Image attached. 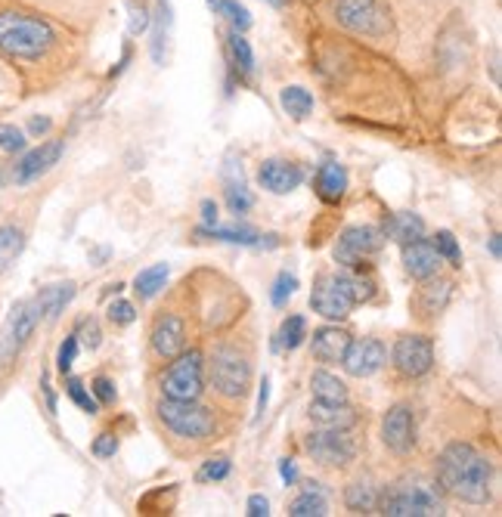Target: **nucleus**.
Segmentation results:
<instances>
[{"mask_svg":"<svg viewBox=\"0 0 502 517\" xmlns=\"http://www.w3.org/2000/svg\"><path fill=\"white\" fill-rule=\"evenodd\" d=\"M54 22L19 4H0V56L10 63H41L56 50Z\"/></svg>","mask_w":502,"mask_h":517,"instance_id":"obj_1","label":"nucleus"},{"mask_svg":"<svg viewBox=\"0 0 502 517\" xmlns=\"http://www.w3.org/2000/svg\"><path fill=\"white\" fill-rule=\"evenodd\" d=\"M438 483L459 502L487 505L490 502L493 464L471 444H449L438 455Z\"/></svg>","mask_w":502,"mask_h":517,"instance_id":"obj_2","label":"nucleus"},{"mask_svg":"<svg viewBox=\"0 0 502 517\" xmlns=\"http://www.w3.org/2000/svg\"><path fill=\"white\" fill-rule=\"evenodd\" d=\"M379 512L388 517H438L444 514V499L422 477H400L379 493Z\"/></svg>","mask_w":502,"mask_h":517,"instance_id":"obj_3","label":"nucleus"},{"mask_svg":"<svg viewBox=\"0 0 502 517\" xmlns=\"http://www.w3.org/2000/svg\"><path fill=\"white\" fill-rule=\"evenodd\" d=\"M335 22L354 34H363L369 41L391 37V10L385 0H335Z\"/></svg>","mask_w":502,"mask_h":517,"instance_id":"obj_4","label":"nucleus"},{"mask_svg":"<svg viewBox=\"0 0 502 517\" xmlns=\"http://www.w3.org/2000/svg\"><path fill=\"white\" fill-rule=\"evenodd\" d=\"M159 418L174 437L183 440H205L214 434V412L199 406L196 400H171V396H164L159 403Z\"/></svg>","mask_w":502,"mask_h":517,"instance_id":"obj_5","label":"nucleus"},{"mask_svg":"<svg viewBox=\"0 0 502 517\" xmlns=\"http://www.w3.org/2000/svg\"><path fill=\"white\" fill-rule=\"evenodd\" d=\"M208 378L223 396H242L251 381V363L236 347L221 344V347H214L212 359H208Z\"/></svg>","mask_w":502,"mask_h":517,"instance_id":"obj_6","label":"nucleus"},{"mask_svg":"<svg viewBox=\"0 0 502 517\" xmlns=\"http://www.w3.org/2000/svg\"><path fill=\"white\" fill-rule=\"evenodd\" d=\"M162 391L171 400H199V394L205 391V363L199 350L174 356V363L162 375Z\"/></svg>","mask_w":502,"mask_h":517,"instance_id":"obj_7","label":"nucleus"},{"mask_svg":"<svg viewBox=\"0 0 502 517\" xmlns=\"http://www.w3.org/2000/svg\"><path fill=\"white\" fill-rule=\"evenodd\" d=\"M37 307L34 301H19L13 304V310L6 313L4 326H0V366H10L19 356V350L25 347L32 332L37 328Z\"/></svg>","mask_w":502,"mask_h":517,"instance_id":"obj_8","label":"nucleus"},{"mask_svg":"<svg viewBox=\"0 0 502 517\" xmlns=\"http://www.w3.org/2000/svg\"><path fill=\"white\" fill-rule=\"evenodd\" d=\"M310 307H313V310H317L323 319H332V322L350 317V310L357 307V301H354V295H350L344 273H341V276H332V273L320 276V279L313 282Z\"/></svg>","mask_w":502,"mask_h":517,"instance_id":"obj_9","label":"nucleus"},{"mask_svg":"<svg viewBox=\"0 0 502 517\" xmlns=\"http://www.w3.org/2000/svg\"><path fill=\"white\" fill-rule=\"evenodd\" d=\"M381 251V232L372 227H348L335 245V260L344 269H366Z\"/></svg>","mask_w":502,"mask_h":517,"instance_id":"obj_10","label":"nucleus"},{"mask_svg":"<svg viewBox=\"0 0 502 517\" xmlns=\"http://www.w3.org/2000/svg\"><path fill=\"white\" fill-rule=\"evenodd\" d=\"M304 449L313 455V462L329 464V468H341L357 459V444L348 431H329L320 428L304 440Z\"/></svg>","mask_w":502,"mask_h":517,"instance_id":"obj_11","label":"nucleus"},{"mask_svg":"<svg viewBox=\"0 0 502 517\" xmlns=\"http://www.w3.org/2000/svg\"><path fill=\"white\" fill-rule=\"evenodd\" d=\"M394 369L407 378H422L434 366V344L425 335H403L391 350Z\"/></svg>","mask_w":502,"mask_h":517,"instance_id":"obj_12","label":"nucleus"},{"mask_svg":"<svg viewBox=\"0 0 502 517\" xmlns=\"http://www.w3.org/2000/svg\"><path fill=\"white\" fill-rule=\"evenodd\" d=\"M381 440H385V446L391 449L397 455H407L413 453L416 446V415L409 406H394L388 409L385 422H381Z\"/></svg>","mask_w":502,"mask_h":517,"instance_id":"obj_13","label":"nucleus"},{"mask_svg":"<svg viewBox=\"0 0 502 517\" xmlns=\"http://www.w3.org/2000/svg\"><path fill=\"white\" fill-rule=\"evenodd\" d=\"M385 344L376 341V338H357L348 344V350H344L341 356V366L348 375H354V378H369V375H376L381 366H385Z\"/></svg>","mask_w":502,"mask_h":517,"instance_id":"obj_14","label":"nucleus"},{"mask_svg":"<svg viewBox=\"0 0 502 517\" xmlns=\"http://www.w3.org/2000/svg\"><path fill=\"white\" fill-rule=\"evenodd\" d=\"M63 149H65L63 140H50V143H41L37 149H32V152H25L22 161L13 168V180H16L19 186H25V183H32V180L44 177L54 164H59Z\"/></svg>","mask_w":502,"mask_h":517,"instance_id":"obj_15","label":"nucleus"},{"mask_svg":"<svg viewBox=\"0 0 502 517\" xmlns=\"http://www.w3.org/2000/svg\"><path fill=\"white\" fill-rule=\"evenodd\" d=\"M258 180H261L264 190L276 192V196H286V192L298 190V186L304 183V168L301 164L282 161V159H270V161L261 164Z\"/></svg>","mask_w":502,"mask_h":517,"instance_id":"obj_16","label":"nucleus"},{"mask_svg":"<svg viewBox=\"0 0 502 517\" xmlns=\"http://www.w3.org/2000/svg\"><path fill=\"white\" fill-rule=\"evenodd\" d=\"M186 347V326L183 319L174 317V313H168V317H162L155 322L153 328V350L159 354L162 359H174L177 354H183Z\"/></svg>","mask_w":502,"mask_h":517,"instance_id":"obj_17","label":"nucleus"},{"mask_svg":"<svg viewBox=\"0 0 502 517\" xmlns=\"http://www.w3.org/2000/svg\"><path fill=\"white\" fill-rule=\"evenodd\" d=\"M403 267H407V273L413 276V279L425 282V279H431V276H438L440 254L434 251V245L428 239H416V242L403 245Z\"/></svg>","mask_w":502,"mask_h":517,"instance_id":"obj_18","label":"nucleus"},{"mask_svg":"<svg viewBox=\"0 0 502 517\" xmlns=\"http://www.w3.org/2000/svg\"><path fill=\"white\" fill-rule=\"evenodd\" d=\"M350 344V335L344 332L339 326H323L313 332V341H310V350L320 363H341L344 350Z\"/></svg>","mask_w":502,"mask_h":517,"instance_id":"obj_19","label":"nucleus"},{"mask_svg":"<svg viewBox=\"0 0 502 517\" xmlns=\"http://www.w3.org/2000/svg\"><path fill=\"white\" fill-rule=\"evenodd\" d=\"M310 422L317 428H329V431H350L357 424V412L348 406V403H310Z\"/></svg>","mask_w":502,"mask_h":517,"instance_id":"obj_20","label":"nucleus"},{"mask_svg":"<svg viewBox=\"0 0 502 517\" xmlns=\"http://www.w3.org/2000/svg\"><path fill=\"white\" fill-rule=\"evenodd\" d=\"M74 298V282H54V286L41 288L34 298V307H37V317L54 322L59 319V313L69 307V301Z\"/></svg>","mask_w":502,"mask_h":517,"instance_id":"obj_21","label":"nucleus"},{"mask_svg":"<svg viewBox=\"0 0 502 517\" xmlns=\"http://www.w3.org/2000/svg\"><path fill=\"white\" fill-rule=\"evenodd\" d=\"M153 22H155V32H153V63L155 65H164V59H168V44H171V28H174V10H171V0H155Z\"/></svg>","mask_w":502,"mask_h":517,"instance_id":"obj_22","label":"nucleus"},{"mask_svg":"<svg viewBox=\"0 0 502 517\" xmlns=\"http://www.w3.org/2000/svg\"><path fill=\"white\" fill-rule=\"evenodd\" d=\"M348 192V171L335 161H326L323 168L317 171V196L326 201V205H339Z\"/></svg>","mask_w":502,"mask_h":517,"instance_id":"obj_23","label":"nucleus"},{"mask_svg":"<svg viewBox=\"0 0 502 517\" xmlns=\"http://www.w3.org/2000/svg\"><path fill=\"white\" fill-rule=\"evenodd\" d=\"M449 291H453V286H449L447 279L434 282V276H431V279H425V286L418 288V295H416L418 317H438V313L444 310L447 301H449Z\"/></svg>","mask_w":502,"mask_h":517,"instance_id":"obj_24","label":"nucleus"},{"mask_svg":"<svg viewBox=\"0 0 502 517\" xmlns=\"http://www.w3.org/2000/svg\"><path fill=\"white\" fill-rule=\"evenodd\" d=\"M385 236L394 239L397 245H409V242H416V239L425 236V220L413 211L394 214L391 220L385 223Z\"/></svg>","mask_w":502,"mask_h":517,"instance_id":"obj_25","label":"nucleus"},{"mask_svg":"<svg viewBox=\"0 0 502 517\" xmlns=\"http://www.w3.org/2000/svg\"><path fill=\"white\" fill-rule=\"evenodd\" d=\"M199 236H208V239H221V242H230V245H249V249H264V245H276V242H264L267 236H261V232H254L249 227H202Z\"/></svg>","mask_w":502,"mask_h":517,"instance_id":"obj_26","label":"nucleus"},{"mask_svg":"<svg viewBox=\"0 0 502 517\" xmlns=\"http://www.w3.org/2000/svg\"><path fill=\"white\" fill-rule=\"evenodd\" d=\"M310 387H313V400L320 403H348V387H344V381L326 369L313 372Z\"/></svg>","mask_w":502,"mask_h":517,"instance_id":"obj_27","label":"nucleus"},{"mask_svg":"<svg viewBox=\"0 0 502 517\" xmlns=\"http://www.w3.org/2000/svg\"><path fill=\"white\" fill-rule=\"evenodd\" d=\"M344 505L357 514H369V512H379V490L372 486L369 481H357L348 486L344 493Z\"/></svg>","mask_w":502,"mask_h":517,"instance_id":"obj_28","label":"nucleus"},{"mask_svg":"<svg viewBox=\"0 0 502 517\" xmlns=\"http://www.w3.org/2000/svg\"><path fill=\"white\" fill-rule=\"evenodd\" d=\"M289 514L291 517H326L329 514V505H326V499H323V490H320V483H307L304 496H298L289 505Z\"/></svg>","mask_w":502,"mask_h":517,"instance_id":"obj_29","label":"nucleus"},{"mask_svg":"<svg viewBox=\"0 0 502 517\" xmlns=\"http://www.w3.org/2000/svg\"><path fill=\"white\" fill-rule=\"evenodd\" d=\"M307 338V319L304 317H289L286 322L280 326L273 338V350L276 354H286V350H298Z\"/></svg>","mask_w":502,"mask_h":517,"instance_id":"obj_30","label":"nucleus"},{"mask_svg":"<svg viewBox=\"0 0 502 517\" xmlns=\"http://www.w3.org/2000/svg\"><path fill=\"white\" fill-rule=\"evenodd\" d=\"M230 69L239 72L242 78H251L254 74V50L251 44L245 41V34L239 32L230 34Z\"/></svg>","mask_w":502,"mask_h":517,"instance_id":"obj_31","label":"nucleus"},{"mask_svg":"<svg viewBox=\"0 0 502 517\" xmlns=\"http://www.w3.org/2000/svg\"><path fill=\"white\" fill-rule=\"evenodd\" d=\"M280 102L295 122H304V118H310V112H313V93L304 87H282Z\"/></svg>","mask_w":502,"mask_h":517,"instance_id":"obj_32","label":"nucleus"},{"mask_svg":"<svg viewBox=\"0 0 502 517\" xmlns=\"http://www.w3.org/2000/svg\"><path fill=\"white\" fill-rule=\"evenodd\" d=\"M164 282H168V264H153L140 269L133 286H137V295L143 298V301H149V298H155L164 288Z\"/></svg>","mask_w":502,"mask_h":517,"instance_id":"obj_33","label":"nucleus"},{"mask_svg":"<svg viewBox=\"0 0 502 517\" xmlns=\"http://www.w3.org/2000/svg\"><path fill=\"white\" fill-rule=\"evenodd\" d=\"M25 249V236L19 227H0V273L19 258Z\"/></svg>","mask_w":502,"mask_h":517,"instance_id":"obj_34","label":"nucleus"},{"mask_svg":"<svg viewBox=\"0 0 502 517\" xmlns=\"http://www.w3.org/2000/svg\"><path fill=\"white\" fill-rule=\"evenodd\" d=\"M217 10V16H223L233 25V32L239 34H245L251 28V13H249V6H242L239 0H221V4L214 6Z\"/></svg>","mask_w":502,"mask_h":517,"instance_id":"obj_35","label":"nucleus"},{"mask_svg":"<svg viewBox=\"0 0 502 517\" xmlns=\"http://www.w3.org/2000/svg\"><path fill=\"white\" fill-rule=\"evenodd\" d=\"M344 279H348V288H350V295H354L357 304L372 301V295H376V279H372L369 273H363V269H348Z\"/></svg>","mask_w":502,"mask_h":517,"instance_id":"obj_36","label":"nucleus"},{"mask_svg":"<svg viewBox=\"0 0 502 517\" xmlns=\"http://www.w3.org/2000/svg\"><path fill=\"white\" fill-rule=\"evenodd\" d=\"M434 251L440 254V260H449L453 267H462V251H459V242H456V236L449 229H440L438 236L431 239Z\"/></svg>","mask_w":502,"mask_h":517,"instance_id":"obj_37","label":"nucleus"},{"mask_svg":"<svg viewBox=\"0 0 502 517\" xmlns=\"http://www.w3.org/2000/svg\"><path fill=\"white\" fill-rule=\"evenodd\" d=\"M227 205H230V211H233V214L251 211L254 196L249 192V186H245L242 180H239V183H233V180H227Z\"/></svg>","mask_w":502,"mask_h":517,"instance_id":"obj_38","label":"nucleus"},{"mask_svg":"<svg viewBox=\"0 0 502 517\" xmlns=\"http://www.w3.org/2000/svg\"><path fill=\"white\" fill-rule=\"evenodd\" d=\"M65 394L72 396L74 406H81L84 412H90V415H96V412H100V403H96V396L87 391L84 381H81V378H69V381H65Z\"/></svg>","mask_w":502,"mask_h":517,"instance_id":"obj_39","label":"nucleus"},{"mask_svg":"<svg viewBox=\"0 0 502 517\" xmlns=\"http://www.w3.org/2000/svg\"><path fill=\"white\" fill-rule=\"evenodd\" d=\"M127 10H131V19H127V34H143L149 25H153V10L143 4V0H127Z\"/></svg>","mask_w":502,"mask_h":517,"instance_id":"obj_40","label":"nucleus"},{"mask_svg":"<svg viewBox=\"0 0 502 517\" xmlns=\"http://www.w3.org/2000/svg\"><path fill=\"white\" fill-rule=\"evenodd\" d=\"M230 471H233V462H230L227 455H217V459H208L205 464H202L199 474H196V481H199V483L223 481V477H230Z\"/></svg>","mask_w":502,"mask_h":517,"instance_id":"obj_41","label":"nucleus"},{"mask_svg":"<svg viewBox=\"0 0 502 517\" xmlns=\"http://www.w3.org/2000/svg\"><path fill=\"white\" fill-rule=\"evenodd\" d=\"M295 288H298L295 273H280L273 282V291H270V301H273V307H286L289 298L295 295Z\"/></svg>","mask_w":502,"mask_h":517,"instance_id":"obj_42","label":"nucleus"},{"mask_svg":"<svg viewBox=\"0 0 502 517\" xmlns=\"http://www.w3.org/2000/svg\"><path fill=\"white\" fill-rule=\"evenodd\" d=\"M25 149V133L13 124H0V152L13 155V152H22Z\"/></svg>","mask_w":502,"mask_h":517,"instance_id":"obj_43","label":"nucleus"},{"mask_svg":"<svg viewBox=\"0 0 502 517\" xmlns=\"http://www.w3.org/2000/svg\"><path fill=\"white\" fill-rule=\"evenodd\" d=\"M74 356H78V335H69V338L63 341V347H59V356H56V366H59V372H69L72 369V363H74Z\"/></svg>","mask_w":502,"mask_h":517,"instance_id":"obj_44","label":"nucleus"},{"mask_svg":"<svg viewBox=\"0 0 502 517\" xmlns=\"http://www.w3.org/2000/svg\"><path fill=\"white\" fill-rule=\"evenodd\" d=\"M109 319L115 322V326H131V322L137 319V310H133V304H127V301H112Z\"/></svg>","mask_w":502,"mask_h":517,"instance_id":"obj_45","label":"nucleus"},{"mask_svg":"<svg viewBox=\"0 0 502 517\" xmlns=\"http://www.w3.org/2000/svg\"><path fill=\"white\" fill-rule=\"evenodd\" d=\"M74 335H78V338L84 341V347H90V350H96V347H100V341H103V335H100V326H96V319H84V322H81V326H78V332H74Z\"/></svg>","mask_w":502,"mask_h":517,"instance_id":"obj_46","label":"nucleus"},{"mask_svg":"<svg viewBox=\"0 0 502 517\" xmlns=\"http://www.w3.org/2000/svg\"><path fill=\"white\" fill-rule=\"evenodd\" d=\"M118 453V437L115 434H100V437L94 440V455L96 459H112V455Z\"/></svg>","mask_w":502,"mask_h":517,"instance_id":"obj_47","label":"nucleus"},{"mask_svg":"<svg viewBox=\"0 0 502 517\" xmlns=\"http://www.w3.org/2000/svg\"><path fill=\"white\" fill-rule=\"evenodd\" d=\"M94 396H96V403H103V406H112V403H115V385H112L106 375H100V378L94 381Z\"/></svg>","mask_w":502,"mask_h":517,"instance_id":"obj_48","label":"nucleus"},{"mask_svg":"<svg viewBox=\"0 0 502 517\" xmlns=\"http://www.w3.org/2000/svg\"><path fill=\"white\" fill-rule=\"evenodd\" d=\"M270 514V502L267 496H261V493H254L249 499V517H267Z\"/></svg>","mask_w":502,"mask_h":517,"instance_id":"obj_49","label":"nucleus"},{"mask_svg":"<svg viewBox=\"0 0 502 517\" xmlns=\"http://www.w3.org/2000/svg\"><path fill=\"white\" fill-rule=\"evenodd\" d=\"M54 122H50L47 115H34L32 122H28V131H32V137H41V133H47Z\"/></svg>","mask_w":502,"mask_h":517,"instance_id":"obj_50","label":"nucleus"},{"mask_svg":"<svg viewBox=\"0 0 502 517\" xmlns=\"http://www.w3.org/2000/svg\"><path fill=\"white\" fill-rule=\"evenodd\" d=\"M202 223H205V227H217V205L212 199L202 201Z\"/></svg>","mask_w":502,"mask_h":517,"instance_id":"obj_51","label":"nucleus"},{"mask_svg":"<svg viewBox=\"0 0 502 517\" xmlns=\"http://www.w3.org/2000/svg\"><path fill=\"white\" fill-rule=\"evenodd\" d=\"M280 477H282V481H286V483H295V481H298V468H295V462H291V459H282V462H280Z\"/></svg>","mask_w":502,"mask_h":517,"instance_id":"obj_52","label":"nucleus"},{"mask_svg":"<svg viewBox=\"0 0 502 517\" xmlns=\"http://www.w3.org/2000/svg\"><path fill=\"white\" fill-rule=\"evenodd\" d=\"M267 400H270V381L264 378V381H261V394H258V415H254V418H261V415H264V412H267Z\"/></svg>","mask_w":502,"mask_h":517,"instance_id":"obj_53","label":"nucleus"},{"mask_svg":"<svg viewBox=\"0 0 502 517\" xmlns=\"http://www.w3.org/2000/svg\"><path fill=\"white\" fill-rule=\"evenodd\" d=\"M44 394H47V406H50V412H56V396H54V387H50V381H47V375H44Z\"/></svg>","mask_w":502,"mask_h":517,"instance_id":"obj_54","label":"nucleus"},{"mask_svg":"<svg viewBox=\"0 0 502 517\" xmlns=\"http://www.w3.org/2000/svg\"><path fill=\"white\" fill-rule=\"evenodd\" d=\"M127 63H131V47H124V56H122V63H118L115 69H112V78H118V74H122V72L127 69Z\"/></svg>","mask_w":502,"mask_h":517,"instance_id":"obj_55","label":"nucleus"},{"mask_svg":"<svg viewBox=\"0 0 502 517\" xmlns=\"http://www.w3.org/2000/svg\"><path fill=\"white\" fill-rule=\"evenodd\" d=\"M490 254H493V258H499V254H502V242H499V236H493V239H490Z\"/></svg>","mask_w":502,"mask_h":517,"instance_id":"obj_56","label":"nucleus"},{"mask_svg":"<svg viewBox=\"0 0 502 517\" xmlns=\"http://www.w3.org/2000/svg\"><path fill=\"white\" fill-rule=\"evenodd\" d=\"M267 4H270V6H276V10H286L289 0H267Z\"/></svg>","mask_w":502,"mask_h":517,"instance_id":"obj_57","label":"nucleus"},{"mask_svg":"<svg viewBox=\"0 0 502 517\" xmlns=\"http://www.w3.org/2000/svg\"><path fill=\"white\" fill-rule=\"evenodd\" d=\"M208 4H212V6H217V4H221V0H208Z\"/></svg>","mask_w":502,"mask_h":517,"instance_id":"obj_58","label":"nucleus"}]
</instances>
